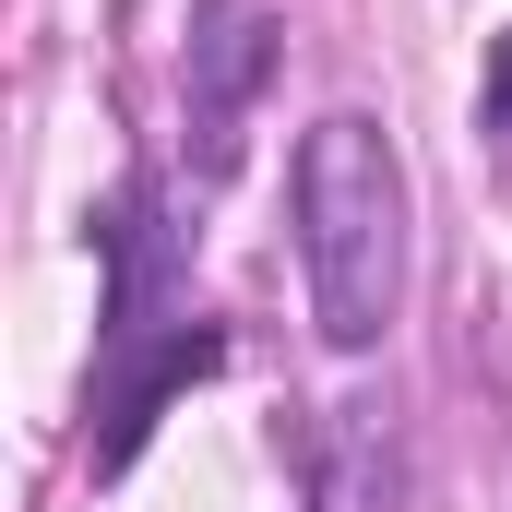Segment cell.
I'll list each match as a JSON object with an SVG mask.
<instances>
[{
	"label": "cell",
	"instance_id": "6da1fadb",
	"mask_svg": "<svg viewBox=\"0 0 512 512\" xmlns=\"http://www.w3.org/2000/svg\"><path fill=\"white\" fill-rule=\"evenodd\" d=\"M298 262H310V322L334 358H370L405 298V155L382 120L334 108L298 143Z\"/></svg>",
	"mask_w": 512,
	"mask_h": 512
},
{
	"label": "cell",
	"instance_id": "7a4b0ae2",
	"mask_svg": "<svg viewBox=\"0 0 512 512\" xmlns=\"http://www.w3.org/2000/svg\"><path fill=\"white\" fill-rule=\"evenodd\" d=\"M274 60H286V36H274V0H203L191 12V155H203V179H227L239 167V131H251V96L274 84Z\"/></svg>",
	"mask_w": 512,
	"mask_h": 512
},
{
	"label": "cell",
	"instance_id": "3957f363",
	"mask_svg": "<svg viewBox=\"0 0 512 512\" xmlns=\"http://www.w3.org/2000/svg\"><path fill=\"white\" fill-rule=\"evenodd\" d=\"M203 370H227V334H203V322H179V334H155V346H120V370L96 393V477H120L131 453H143V429H155V405L191 393Z\"/></svg>",
	"mask_w": 512,
	"mask_h": 512
},
{
	"label": "cell",
	"instance_id": "277c9868",
	"mask_svg": "<svg viewBox=\"0 0 512 512\" xmlns=\"http://www.w3.org/2000/svg\"><path fill=\"white\" fill-rule=\"evenodd\" d=\"M489 131H512V36L489 48Z\"/></svg>",
	"mask_w": 512,
	"mask_h": 512
}]
</instances>
